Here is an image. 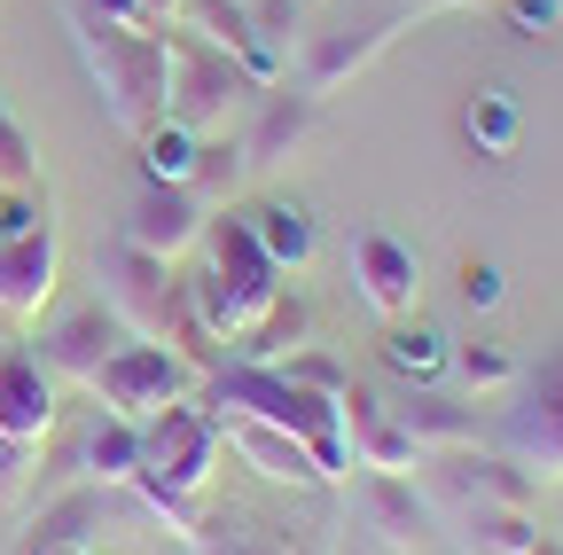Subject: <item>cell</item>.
Instances as JSON below:
<instances>
[{
    "label": "cell",
    "mask_w": 563,
    "mask_h": 555,
    "mask_svg": "<svg viewBox=\"0 0 563 555\" xmlns=\"http://www.w3.org/2000/svg\"><path fill=\"white\" fill-rule=\"evenodd\" d=\"M203 407H235V414H258V423H274V431H290L313 462H321V477L336 485V477H352V446H344V414H336V391H313V384H298L290 368H274V360H220L211 368V384H203Z\"/></svg>",
    "instance_id": "obj_1"
},
{
    "label": "cell",
    "mask_w": 563,
    "mask_h": 555,
    "mask_svg": "<svg viewBox=\"0 0 563 555\" xmlns=\"http://www.w3.org/2000/svg\"><path fill=\"white\" fill-rule=\"evenodd\" d=\"M211 462H220V423H211V407H165L141 423V469L125 493L150 509L165 532L188 540V524L203 517V493H211Z\"/></svg>",
    "instance_id": "obj_2"
},
{
    "label": "cell",
    "mask_w": 563,
    "mask_h": 555,
    "mask_svg": "<svg viewBox=\"0 0 563 555\" xmlns=\"http://www.w3.org/2000/svg\"><path fill=\"white\" fill-rule=\"evenodd\" d=\"M70 47H79L110 125L141 142V133L165 118V40L150 24H102L87 9H70Z\"/></svg>",
    "instance_id": "obj_3"
},
{
    "label": "cell",
    "mask_w": 563,
    "mask_h": 555,
    "mask_svg": "<svg viewBox=\"0 0 563 555\" xmlns=\"http://www.w3.org/2000/svg\"><path fill=\"white\" fill-rule=\"evenodd\" d=\"M203 251H211V274L188 290V306H196V321L220 336V344H243L251 336V321L282 298V266L258 251V235H251V220H203Z\"/></svg>",
    "instance_id": "obj_4"
},
{
    "label": "cell",
    "mask_w": 563,
    "mask_h": 555,
    "mask_svg": "<svg viewBox=\"0 0 563 555\" xmlns=\"http://www.w3.org/2000/svg\"><path fill=\"white\" fill-rule=\"evenodd\" d=\"M157 40H165V118H173V125L211 133V125H228V110H235L243 95H258L243 63H235L228 47L196 40L188 24H180V32H157Z\"/></svg>",
    "instance_id": "obj_5"
},
{
    "label": "cell",
    "mask_w": 563,
    "mask_h": 555,
    "mask_svg": "<svg viewBox=\"0 0 563 555\" xmlns=\"http://www.w3.org/2000/svg\"><path fill=\"white\" fill-rule=\"evenodd\" d=\"M196 376H203V368L180 360L173 344H157V336H125L87 391H95L110 414H125V423H150V414H165V407H180V399L196 391Z\"/></svg>",
    "instance_id": "obj_6"
},
{
    "label": "cell",
    "mask_w": 563,
    "mask_h": 555,
    "mask_svg": "<svg viewBox=\"0 0 563 555\" xmlns=\"http://www.w3.org/2000/svg\"><path fill=\"white\" fill-rule=\"evenodd\" d=\"M188 555H329V524L266 517L243 501H203V517L188 524Z\"/></svg>",
    "instance_id": "obj_7"
},
{
    "label": "cell",
    "mask_w": 563,
    "mask_h": 555,
    "mask_svg": "<svg viewBox=\"0 0 563 555\" xmlns=\"http://www.w3.org/2000/svg\"><path fill=\"white\" fill-rule=\"evenodd\" d=\"M509 454L525 477H563V353H548L532 376H517Z\"/></svg>",
    "instance_id": "obj_8"
},
{
    "label": "cell",
    "mask_w": 563,
    "mask_h": 555,
    "mask_svg": "<svg viewBox=\"0 0 563 555\" xmlns=\"http://www.w3.org/2000/svg\"><path fill=\"white\" fill-rule=\"evenodd\" d=\"M352 290H361V306H376L384 321H407L415 298H422L415 243H399L391 227H361V235H352Z\"/></svg>",
    "instance_id": "obj_9"
},
{
    "label": "cell",
    "mask_w": 563,
    "mask_h": 555,
    "mask_svg": "<svg viewBox=\"0 0 563 555\" xmlns=\"http://www.w3.org/2000/svg\"><path fill=\"white\" fill-rule=\"evenodd\" d=\"M118 243H133V251H150V258H188L196 243H203V203H196V188H165V180H141V196L125 203V235Z\"/></svg>",
    "instance_id": "obj_10"
},
{
    "label": "cell",
    "mask_w": 563,
    "mask_h": 555,
    "mask_svg": "<svg viewBox=\"0 0 563 555\" xmlns=\"http://www.w3.org/2000/svg\"><path fill=\"white\" fill-rule=\"evenodd\" d=\"M211 423H220V446H235L266 485H290V493H313V485H329V477H321V462H313L290 431L258 423V414H235V407H211Z\"/></svg>",
    "instance_id": "obj_11"
},
{
    "label": "cell",
    "mask_w": 563,
    "mask_h": 555,
    "mask_svg": "<svg viewBox=\"0 0 563 555\" xmlns=\"http://www.w3.org/2000/svg\"><path fill=\"white\" fill-rule=\"evenodd\" d=\"M336 414H344V446H352V469H384V477H407L422 469V446L391 423V407L368 391V384H344L336 391Z\"/></svg>",
    "instance_id": "obj_12"
},
{
    "label": "cell",
    "mask_w": 563,
    "mask_h": 555,
    "mask_svg": "<svg viewBox=\"0 0 563 555\" xmlns=\"http://www.w3.org/2000/svg\"><path fill=\"white\" fill-rule=\"evenodd\" d=\"M118 344H125V321H118L110 306H79V313H63V321L40 336V368H47L55 384H95Z\"/></svg>",
    "instance_id": "obj_13"
},
{
    "label": "cell",
    "mask_w": 563,
    "mask_h": 555,
    "mask_svg": "<svg viewBox=\"0 0 563 555\" xmlns=\"http://www.w3.org/2000/svg\"><path fill=\"white\" fill-rule=\"evenodd\" d=\"M55 376L40 368V353H0V439L9 446H40L55 431Z\"/></svg>",
    "instance_id": "obj_14"
},
{
    "label": "cell",
    "mask_w": 563,
    "mask_h": 555,
    "mask_svg": "<svg viewBox=\"0 0 563 555\" xmlns=\"http://www.w3.org/2000/svg\"><path fill=\"white\" fill-rule=\"evenodd\" d=\"M55 266H63V243H55L47 220L24 227V235H9V243H0V313L32 321L55 298Z\"/></svg>",
    "instance_id": "obj_15"
},
{
    "label": "cell",
    "mask_w": 563,
    "mask_h": 555,
    "mask_svg": "<svg viewBox=\"0 0 563 555\" xmlns=\"http://www.w3.org/2000/svg\"><path fill=\"white\" fill-rule=\"evenodd\" d=\"M180 16H188V32H196V40L228 47L243 71H251V87H274V79H282V47H266V40H258L251 0H180Z\"/></svg>",
    "instance_id": "obj_16"
},
{
    "label": "cell",
    "mask_w": 563,
    "mask_h": 555,
    "mask_svg": "<svg viewBox=\"0 0 563 555\" xmlns=\"http://www.w3.org/2000/svg\"><path fill=\"white\" fill-rule=\"evenodd\" d=\"M313 110H321V102H313L306 87H282V79H274V87L258 95V118H251V133H243V165H251V173H274L282 157H290V149L306 142Z\"/></svg>",
    "instance_id": "obj_17"
},
{
    "label": "cell",
    "mask_w": 563,
    "mask_h": 555,
    "mask_svg": "<svg viewBox=\"0 0 563 555\" xmlns=\"http://www.w3.org/2000/svg\"><path fill=\"white\" fill-rule=\"evenodd\" d=\"M391 32L399 24H361V32H321L313 47H306V63H298V87L321 102V95H336L344 79H361L368 71V63L391 47Z\"/></svg>",
    "instance_id": "obj_18"
},
{
    "label": "cell",
    "mask_w": 563,
    "mask_h": 555,
    "mask_svg": "<svg viewBox=\"0 0 563 555\" xmlns=\"http://www.w3.org/2000/svg\"><path fill=\"white\" fill-rule=\"evenodd\" d=\"M361 517L376 524V540L391 555H422V540H431V501L407 477H384V469H368V485H361Z\"/></svg>",
    "instance_id": "obj_19"
},
{
    "label": "cell",
    "mask_w": 563,
    "mask_h": 555,
    "mask_svg": "<svg viewBox=\"0 0 563 555\" xmlns=\"http://www.w3.org/2000/svg\"><path fill=\"white\" fill-rule=\"evenodd\" d=\"M391 423L422 446V454H454V446H477V414L462 407V399H446V391H431V384H415L399 407H391Z\"/></svg>",
    "instance_id": "obj_20"
},
{
    "label": "cell",
    "mask_w": 563,
    "mask_h": 555,
    "mask_svg": "<svg viewBox=\"0 0 563 555\" xmlns=\"http://www.w3.org/2000/svg\"><path fill=\"white\" fill-rule=\"evenodd\" d=\"M439 485H446L462 509H477V501H525V493H532V477H525L517 462L477 454V446H454V454L439 462Z\"/></svg>",
    "instance_id": "obj_21"
},
{
    "label": "cell",
    "mask_w": 563,
    "mask_h": 555,
    "mask_svg": "<svg viewBox=\"0 0 563 555\" xmlns=\"http://www.w3.org/2000/svg\"><path fill=\"white\" fill-rule=\"evenodd\" d=\"M540 540V524L525 517V501H477L462 509V547L470 555H525Z\"/></svg>",
    "instance_id": "obj_22"
},
{
    "label": "cell",
    "mask_w": 563,
    "mask_h": 555,
    "mask_svg": "<svg viewBox=\"0 0 563 555\" xmlns=\"http://www.w3.org/2000/svg\"><path fill=\"white\" fill-rule=\"evenodd\" d=\"M79 469H87L95 485H133V469H141V423H125V414L102 407V423H95L87 446H79Z\"/></svg>",
    "instance_id": "obj_23"
},
{
    "label": "cell",
    "mask_w": 563,
    "mask_h": 555,
    "mask_svg": "<svg viewBox=\"0 0 563 555\" xmlns=\"http://www.w3.org/2000/svg\"><path fill=\"white\" fill-rule=\"evenodd\" d=\"M251 235H258V251H266L282 274H298V266L313 258V220H306V203H258V212H251Z\"/></svg>",
    "instance_id": "obj_24"
},
{
    "label": "cell",
    "mask_w": 563,
    "mask_h": 555,
    "mask_svg": "<svg viewBox=\"0 0 563 555\" xmlns=\"http://www.w3.org/2000/svg\"><path fill=\"white\" fill-rule=\"evenodd\" d=\"M196 149H203V133L157 118L150 133H141V180H165V188H188L196 180Z\"/></svg>",
    "instance_id": "obj_25"
},
{
    "label": "cell",
    "mask_w": 563,
    "mask_h": 555,
    "mask_svg": "<svg viewBox=\"0 0 563 555\" xmlns=\"http://www.w3.org/2000/svg\"><path fill=\"white\" fill-rule=\"evenodd\" d=\"M517 95L509 87H485L470 110H462V133H470V142H477V157H509L517 149Z\"/></svg>",
    "instance_id": "obj_26"
},
{
    "label": "cell",
    "mask_w": 563,
    "mask_h": 555,
    "mask_svg": "<svg viewBox=\"0 0 563 555\" xmlns=\"http://www.w3.org/2000/svg\"><path fill=\"white\" fill-rule=\"evenodd\" d=\"M298 336H306V306L298 298H274L251 321V336L235 344V360H282V353H298Z\"/></svg>",
    "instance_id": "obj_27"
},
{
    "label": "cell",
    "mask_w": 563,
    "mask_h": 555,
    "mask_svg": "<svg viewBox=\"0 0 563 555\" xmlns=\"http://www.w3.org/2000/svg\"><path fill=\"white\" fill-rule=\"evenodd\" d=\"M384 360H391V376L431 384V376L446 368V336H439V329H422V321H391V336H384Z\"/></svg>",
    "instance_id": "obj_28"
},
{
    "label": "cell",
    "mask_w": 563,
    "mask_h": 555,
    "mask_svg": "<svg viewBox=\"0 0 563 555\" xmlns=\"http://www.w3.org/2000/svg\"><path fill=\"white\" fill-rule=\"evenodd\" d=\"M243 180H251L243 142H203V149H196V180H188V188H196V203H228Z\"/></svg>",
    "instance_id": "obj_29"
},
{
    "label": "cell",
    "mask_w": 563,
    "mask_h": 555,
    "mask_svg": "<svg viewBox=\"0 0 563 555\" xmlns=\"http://www.w3.org/2000/svg\"><path fill=\"white\" fill-rule=\"evenodd\" d=\"M454 368H462V384H470V391H501V384H517V376H525V368H517V360H509L493 336L462 344V353H454Z\"/></svg>",
    "instance_id": "obj_30"
},
{
    "label": "cell",
    "mask_w": 563,
    "mask_h": 555,
    "mask_svg": "<svg viewBox=\"0 0 563 555\" xmlns=\"http://www.w3.org/2000/svg\"><path fill=\"white\" fill-rule=\"evenodd\" d=\"M40 180V157H32V133L9 118V102H0V188H9V196H24Z\"/></svg>",
    "instance_id": "obj_31"
},
{
    "label": "cell",
    "mask_w": 563,
    "mask_h": 555,
    "mask_svg": "<svg viewBox=\"0 0 563 555\" xmlns=\"http://www.w3.org/2000/svg\"><path fill=\"white\" fill-rule=\"evenodd\" d=\"M298 16H306V0H251V24H258V40L266 47H282L298 32Z\"/></svg>",
    "instance_id": "obj_32"
},
{
    "label": "cell",
    "mask_w": 563,
    "mask_h": 555,
    "mask_svg": "<svg viewBox=\"0 0 563 555\" xmlns=\"http://www.w3.org/2000/svg\"><path fill=\"white\" fill-rule=\"evenodd\" d=\"M462 306H470V313H493V306H501V266L470 258V266H462Z\"/></svg>",
    "instance_id": "obj_33"
},
{
    "label": "cell",
    "mask_w": 563,
    "mask_h": 555,
    "mask_svg": "<svg viewBox=\"0 0 563 555\" xmlns=\"http://www.w3.org/2000/svg\"><path fill=\"white\" fill-rule=\"evenodd\" d=\"M290 376H298V384H313V391H344V368H336L329 353H298V360H290Z\"/></svg>",
    "instance_id": "obj_34"
},
{
    "label": "cell",
    "mask_w": 563,
    "mask_h": 555,
    "mask_svg": "<svg viewBox=\"0 0 563 555\" xmlns=\"http://www.w3.org/2000/svg\"><path fill=\"white\" fill-rule=\"evenodd\" d=\"M509 16H517V32H548L563 16V0H509Z\"/></svg>",
    "instance_id": "obj_35"
},
{
    "label": "cell",
    "mask_w": 563,
    "mask_h": 555,
    "mask_svg": "<svg viewBox=\"0 0 563 555\" xmlns=\"http://www.w3.org/2000/svg\"><path fill=\"white\" fill-rule=\"evenodd\" d=\"M24 227H40V212H32V203H0V243H9V235H24Z\"/></svg>",
    "instance_id": "obj_36"
},
{
    "label": "cell",
    "mask_w": 563,
    "mask_h": 555,
    "mask_svg": "<svg viewBox=\"0 0 563 555\" xmlns=\"http://www.w3.org/2000/svg\"><path fill=\"white\" fill-rule=\"evenodd\" d=\"M399 9H415V16H431V9H477V0H399Z\"/></svg>",
    "instance_id": "obj_37"
},
{
    "label": "cell",
    "mask_w": 563,
    "mask_h": 555,
    "mask_svg": "<svg viewBox=\"0 0 563 555\" xmlns=\"http://www.w3.org/2000/svg\"><path fill=\"white\" fill-rule=\"evenodd\" d=\"M141 9H150V24H157V16H173V9H180V0H141Z\"/></svg>",
    "instance_id": "obj_38"
},
{
    "label": "cell",
    "mask_w": 563,
    "mask_h": 555,
    "mask_svg": "<svg viewBox=\"0 0 563 555\" xmlns=\"http://www.w3.org/2000/svg\"><path fill=\"white\" fill-rule=\"evenodd\" d=\"M525 555H563V547H555V540H548V532H540V540H532V547H525Z\"/></svg>",
    "instance_id": "obj_39"
},
{
    "label": "cell",
    "mask_w": 563,
    "mask_h": 555,
    "mask_svg": "<svg viewBox=\"0 0 563 555\" xmlns=\"http://www.w3.org/2000/svg\"><path fill=\"white\" fill-rule=\"evenodd\" d=\"M47 555H95V547H47Z\"/></svg>",
    "instance_id": "obj_40"
}]
</instances>
